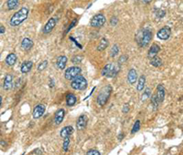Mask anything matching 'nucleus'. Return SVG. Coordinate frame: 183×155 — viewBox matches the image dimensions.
Returning a JSON list of instances; mask_svg holds the SVG:
<instances>
[{
	"mask_svg": "<svg viewBox=\"0 0 183 155\" xmlns=\"http://www.w3.org/2000/svg\"><path fill=\"white\" fill-rule=\"evenodd\" d=\"M28 15V8L26 7H21L17 13H15L12 16L9 21V24L11 25V26H18L27 19Z\"/></svg>",
	"mask_w": 183,
	"mask_h": 155,
	"instance_id": "obj_1",
	"label": "nucleus"
},
{
	"mask_svg": "<svg viewBox=\"0 0 183 155\" xmlns=\"http://www.w3.org/2000/svg\"><path fill=\"white\" fill-rule=\"evenodd\" d=\"M151 38H152L151 31L148 29H146L139 30L138 32H137V34L135 35L136 43L138 44V46L141 48L147 47L149 44Z\"/></svg>",
	"mask_w": 183,
	"mask_h": 155,
	"instance_id": "obj_2",
	"label": "nucleus"
},
{
	"mask_svg": "<svg viewBox=\"0 0 183 155\" xmlns=\"http://www.w3.org/2000/svg\"><path fill=\"white\" fill-rule=\"evenodd\" d=\"M112 92V87L110 85H106L104 86L99 92L98 96H97V103L99 106L103 107L105 105V103L107 102L108 98L111 95Z\"/></svg>",
	"mask_w": 183,
	"mask_h": 155,
	"instance_id": "obj_3",
	"label": "nucleus"
},
{
	"mask_svg": "<svg viewBox=\"0 0 183 155\" xmlns=\"http://www.w3.org/2000/svg\"><path fill=\"white\" fill-rule=\"evenodd\" d=\"M71 87L75 90H84L87 88V80L83 76H78L71 82Z\"/></svg>",
	"mask_w": 183,
	"mask_h": 155,
	"instance_id": "obj_4",
	"label": "nucleus"
},
{
	"mask_svg": "<svg viewBox=\"0 0 183 155\" xmlns=\"http://www.w3.org/2000/svg\"><path fill=\"white\" fill-rule=\"evenodd\" d=\"M117 72L118 68L115 67V65L113 63H108L103 67L102 70V75L106 78H114L117 74Z\"/></svg>",
	"mask_w": 183,
	"mask_h": 155,
	"instance_id": "obj_5",
	"label": "nucleus"
},
{
	"mask_svg": "<svg viewBox=\"0 0 183 155\" xmlns=\"http://www.w3.org/2000/svg\"><path fill=\"white\" fill-rule=\"evenodd\" d=\"M82 72V69L81 68L79 67H70L66 69L65 71V74H64V77L67 80H72L74 79L75 78H77L78 76H80Z\"/></svg>",
	"mask_w": 183,
	"mask_h": 155,
	"instance_id": "obj_6",
	"label": "nucleus"
},
{
	"mask_svg": "<svg viewBox=\"0 0 183 155\" xmlns=\"http://www.w3.org/2000/svg\"><path fill=\"white\" fill-rule=\"evenodd\" d=\"M105 23V17L103 14H97L91 20V26L94 27H101Z\"/></svg>",
	"mask_w": 183,
	"mask_h": 155,
	"instance_id": "obj_7",
	"label": "nucleus"
},
{
	"mask_svg": "<svg viewBox=\"0 0 183 155\" xmlns=\"http://www.w3.org/2000/svg\"><path fill=\"white\" fill-rule=\"evenodd\" d=\"M171 35V29H170V26H164L162 27V29L158 32L157 34V37L161 39V40H167V39H169Z\"/></svg>",
	"mask_w": 183,
	"mask_h": 155,
	"instance_id": "obj_8",
	"label": "nucleus"
},
{
	"mask_svg": "<svg viewBox=\"0 0 183 155\" xmlns=\"http://www.w3.org/2000/svg\"><path fill=\"white\" fill-rule=\"evenodd\" d=\"M46 110V107L45 105L43 104H38L34 109H33V112H32V117L34 119H39L40 118L43 114H44V112Z\"/></svg>",
	"mask_w": 183,
	"mask_h": 155,
	"instance_id": "obj_9",
	"label": "nucleus"
},
{
	"mask_svg": "<svg viewBox=\"0 0 183 155\" xmlns=\"http://www.w3.org/2000/svg\"><path fill=\"white\" fill-rule=\"evenodd\" d=\"M56 23H57V20L56 18H51V19H49V21L46 23L45 26H44V29H43V32L45 34H48L50 32L52 31V29H54V26H56Z\"/></svg>",
	"mask_w": 183,
	"mask_h": 155,
	"instance_id": "obj_10",
	"label": "nucleus"
},
{
	"mask_svg": "<svg viewBox=\"0 0 183 155\" xmlns=\"http://www.w3.org/2000/svg\"><path fill=\"white\" fill-rule=\"evenodd\" d=\"M64 115H65V110L63 109H58L55 113V116H54V123L56 125H60L64 119Z\"/></svg>",
	"mask_w": 183,
	"mask_h": 155,
	"instance_id": "obj_11",
	"label": "nucleus"
},
{
	"mask_svg": "<svg viewBox=\"0 0 183 155\" xmlns=\"http://www.w3.org/2000/svg\"><path fill=\"white\" fill-rule=\"evenodd\" d=\"M13 86V76L11 74H7L4 79V84H3V89L5 90H11Z\"/></svg>",
	"mask_w": 183,
	"mask_h": 155,
	"instance_id": "obj_12",
	"label": "nucleus"
},
{
	"mask_svg": "<svg viewBox=\"0 0 183 155\" xmlns=\"http://www.w3.org/2000/svg\"><path fill=\"white\" fill-rule=\"evenodd\" d=\"M87 117L85 115H81L78 120H77V122H76V128H77L79 131H82L83 130L86 125H87Z\"/></svg>",
	"mask_w": 183,
	"mask_h": 155,
	"instance_id": "obj_13",
	"label": "nucleus"
},
{
	"mask_svg": "<svg viewBox=\"0 0 183 155\" xmlns=\"http://www.w3.org/2000/svg\"><path fill=\"white\" fill-rule=\"evenodd\" d=\"M157 98L159 102H162L164 101L165 98V95H166V90H165V88L164 86L162 85V84H159V85H158L157 87Z\"/></svg>",
	"mask_w": 183,
	"mask_h": 155,
	"instance_id": "obj_14",
	"label": "nucleus"
},
{
	"mask_svg": "<svg viewBox=\"0 0 183 155\" xmlns=\"http://www.w3.org/2000/svg\"><path fill=\"white\" fill-rule=\"evenodd\" d=\"M74 131V129L72 128L71 126H65L64 128H62L60 130V135L62 138H66V137H70Z\"/></svg>",
	"mask_w": 183,
	"mask_h": 155,
	"instance_id": "obj_15",
	"label": "nucleus"
},
{
	"mask_svg": "<svg viewBox=\"0 0 183 155\" xmlns=\"http://www.w3.org/2000/svg\"><path fill=\"white\" fill-rule=\"evenodd\" d=\"M67 57L66 56H60V57L57 59V61H56V65L58 67L59 69L62 70L65 68L66 67V63H67Z\"/></svg>",
	"mask_w": 183,
	"mask_h": 155,
	"instance_id": "obj_16",
	"label": "nucleus"
},
{
	"mask_svg": "<svg viewBox=\"0 0 183 155\" xmlns=\"http://www.w3.org/2000/svg\"><path fill=\"white\" fill-rule=\"evenodd\" d=\"M127 80L128 82L133 85V84L135 83V81L137 80V72L135 68H131L128 72V75H127Z\"/></svg>",
	"mask_w": 183,
	"mask_h": 155,
	"instance_id": "obj_17",
	"label": "nucleus"
},
{
	"mask_svg": "<svg viewBox=\"0 0 183 155\" xmlns=\"http://www.w3.org/2000/svg\"><path fill=\"white\" fill-rule=\"evenodd\" d=\"M33 45H34L33 41L28 37H25L21 42V48L25 50L31 49L33 48Z\"/></svg>",
	"mask_w": 183,
	"mask_h": 155,
	"instance_id": "obj_18",
	"label": "nucleus"
},
{
	"mask_svg": "<svg viewBox=\"0 0 183 155\" xmlns=\"http://www.w3.org/2000/svg\"><path fill=\"white\" fill-rule=\"evenodd\" d=\"M159 51H160L159 46L157 45V44H153V45L150 47V48H149V50H148V57H149L150 59H153V58L157 57V55H158V53Z\"/></svg>",
	"mask_w": 183,
	"mask_h": 155,
	"instance_id": "obj_19",
	"label": "nucleus"
},
{
	"mask_svg": "<svg viewBox=\"0 0 183 155\" xmlns=\"http://www.w3.org/2000/svg\"><path fill=\"white\" fill-rule=\"evenodd\" d=\"M32 66H33V63H32V61H25V62H23L22 63V65H21V68H20V70H21V72L23 73V74H25V73H28L30 70H31V68H32Z\"/></svg>",
	"mask_w": 183,
	"mask_h": 155,
	"instance_id": "obj_20",
	"label": "nucleus"
},
{
	"mask_svg": "<svg viewBox=\"0 0 183 155\" xmlns=\"http://www.w3.org/2000/svg\"><path fill=\"white\" fill-rule=\"evenodd\" d=\"M76 101H77V98H76L74 94H72V93L67 94V96H66V103H67V105L69 107L73 106L76 103Z\"/></svg>",
	"mask_w": 183,
	"mask_h": 155,
	"instance_id": "obj_21",
	"label": "nucleus"
},
{
	"mask_svg": "<svg viewBox=\"0 0 183 155\" xmlns=\"http://www.w3.org/2000/svg\"><path fill=\"white\" fill-rule=\"evenodd\" d=\"M17 59H18V58H17L16 54L11 53V54H9L7 57L6 58V63H7L8 66H13V65H15V63H16Z\"/></svg>",
	"mask_w": 183,
	"mask_h": 155,
	"instance_id": "obj_22",
	"label": "nucleus"
},
{
	"mask_svg": "<svg viewBox=\"0 0 183 155\" xmlns=\"http://www.w3.org/2000/svg\"><path fill=\"white\" fill-rule=\"evenodd\" d=\"M108 45H109L108 40L106 39L105 37H103V38L101 39V41H100L99 45L97 46V50H98V51H103V50H104L106 48L108 47Z\"/></svg>",
	"mask_w": 183,
	"mask_h": 155,
	"instance_id": "obj_23",
	"label": "nucleus"
},
{
	"mask_svg": "<svg viewBox=\"0 0 183 155\" xmlns=\"http://www.w3.org/2000/svg\"><path fill=\"white\" fill-rule=\"evenodd\" d=\"M145 83H146V77L144 75H142L138 79V83H137V86H136L137 90L142 91L145 88Z\"/></svg>",
	"mask_w": 183,
	"mask_h": 155,
	"instance_id": "obj_24",
	"label": "nucleus"
},
{
	"mask_svg": "<svg viewBox=\"0 0 183 155\" xmlns=\"http://www.w3.org/2000/svg\"><path fill=\"white\" fill-rule=\"evenodd\" d=\"M19 4V0H7V7L9 10H12V9H15Z\"/></svg>",
	"mask_w": 183,
	"mask_h": 155,
	"instance_id": "obj_25",
	"label": "nucleus"
},
{
	"mask_svg": "<svg viewBox=\"0 0 183 155\" xmlns=\"http://www.w3.org/2000/svg\"><path fill=\"white\" fill-rule=\"evenodd\" d=\"M150 64L153 66V67H155V68H159V67L162 65V60H161L160 58L155 57V58H153V59H151Z\"/></svg>",
	"mask_w": 183,
	"mask_h": 155,
	"instance_id": "obj_26",
	"label": "nucleus"
},
{
	"mask_svg": "<svg viewBox=\"0 0 183 155\" xmlns=\"http://www.w3.org/2000/svg\"><path fill=\"white\" fill-rule=\"evenodd\" d=\"M150 95H151V90L149 88H147L145 90V91L143 92L142 96H141V101L144 102L146 101L147 100H148V98H150Z\"/></svg>",
	"mask_w": 183,
	"mask_h": 155,
	"instance_id": "obj_27",
	"label": "nucleus"
},
{
	"mask_svg": "<svg viewBox=\"0 0 183 155\" xmlns=\"http://www.w3.org/2000/svg\"><path fill=\"white\" fill-rule=\"evenodd\" d=\"M70 137H66L64 138V140H63V143H62V150L66 152L68 151L69 150V147H70Z\"/></svg>",
	"mask_w": 183,
	"mask_h": 155,
	"instance_id": "obj_28",
	"label": "nucleus"
},
{
	"mask_svg": "<svg viewBox=\"0 0 183 155\" xmlns=\"http://www.w3.org/2000/svg\"><path fill=\"white\" fill-rule=\"evenodd\" d=\"M140 125H141L140 120H136V121L135 122L134 126H133V129H132V131H131V133L134 134V133H135V132L138 131L139 129H140Z\"/></svg>",
	"mask_w": 183,
	"mask_h": 155,
	"instance_id": "obj_29",
	"label": "nucleus"
},
{
	"mask_svg": "<svg viewBox=\"0 0 183 155\" xmlns=\"http://www.w3.org/2000/svg\"><path fill=\"white\" fill-rule=\"evenodd\" d=\"M118 52H119L118 46H117V45H114L113 48H112L111 50H110V56H111L112 58H114V57H115V56L118 54Z\"/></svg>",
	"mask_w": 183,
	"mask_h": 155,
	"instance_id": "obj_30",
	"label": "nucleus"
},
{
	"mask_svg": "<svg viewBox=\"0 0 183 155\" xmlns=\"http://www.w3.org/2000/svg\"><path fill=\"white\" fill-rule=\"evenodd\" d=\"M48 60H44V61H42L39 65V67H38V71H42V70H44L46 68H47V66H48Z\"/></svg>",
	"mask_w": 183,
	"mask_h": 155,
	"instance_id": "obj_31",
	"label": "nucleus"
},
{
	"mask_svg": "<svg viewBox=\"0 0 183 155\" xmlns=\"http://www.w3.org/2000/svg\"><path fill=\"white\" fill-rule=\"evenodd\" d=\"M83 60V57L80 55H77V56H74L71 60V62L74 63V64H78V63H81V61Z\"/></svg>",
	"mask_w": 183,
	"mask_h": 155,
	"instance_id": "obj_32",
	"label": "nucleus"
},
{
	"mask_svg": "<svg viewBox=\"0 0 183 155\" xmlns=\"http://www.w3.org/2000/svg\"><path fill=\"white\" fill-rule=\"evenodd\" d=\"M151 102H152V104H153V106H154L155 108L158 107L159 101H158V98H157V95H154L153 97H152V98H151Z\"/></svg>",
	"mask_w": 183,
	"mask_h": 155,
	"instance_id": "obj_33",
	"label": "nucleus"
},
{
	"mask_svg": "<svg viewBox=\"0 0 183 155\" xmlns=\"http://www.w3.org/2000/svg\"><path fill=\"white\" fill-rule=\"evenodd\" d=\"M86 155H101V153L97 150H90L87 151Z\"/></svg>",
	"mask_w": 183,
	"mask_h": 155,
	"instance_id": "obj_34",
	"label": "nucleus"
},
{
	"mask_svg": "<svg viewBox=\"0 0 183 155\" xmlns=\"http://www.w3.org/2000/svg\"><path fill=\"white\" fill-rule=\"evenodd\" d=\"M165 15H166V12L163 11V10H158V13H157V17H158V18H162Z\"/></svg>",
	"mask_w": 183,
	"mask_h": 155,
	"instance_id": "obj_35",
	"label": "nucleus"
},
{
	"mask_svg": "<svg viewBox=\"0 0 183 155\" xmlns=\"http://www.w3.org/2000/svg\"><path fill=\"white\" fill-rule=\"evenodd\" d=\"M126 60H127V58H126V56H121L120 57V59H119V64H123L124 62H126Z\"/></svg>",
	"mask_w": 183,
	"mask_h": 155,
	"instance_id": "obj_36",
	"label": "nucleus"
},
{
	"mask_svg": "<svg viewBox=\"0 0 183 155\" xmlns=\"http://www.w3.org/2000/svg\"><path fill=\"white\" fill-rule=\"evenodd\" d=\"M76 23H77V19H74V20H73V21L71 22V25L69 26V27H68V29H67V30H66V33H67V32H69V31H70V30H71V29H72V26H74V25H75Z\"/></svg>",
	"mask_w": 183,
	"mask_h": 155,
	"instance_id": "obj_37",
	"label": "nucleus"
},
{
	"mask_svg": "<svg viewBox=\"0 0 183 155\" xmlns=\"http://www.w3.org/2000/svg\"><path fill=\"white\" fill-rule=\"evenodd\" d=\"M117 21H118V20H117V18H116L115 17H114V18H111L110 23H111V25H112V26H115V25L117 24Z\"/></svg>",
	"mask_w": 183,
	"mask_h": 155,
	"instance_id": "obj_38",
	"label": "nucleus"
},
{
	"mask_svg": "<svg viewBox=\"0 0 183 155\" xmlns=\"http://www.w3.org/2000/svg\"><path fill=\"white\" fill-rule=\"evenodd\" d=\"M128 111H129V105L126 104V105L123 107V112H124V113H127Z\"/></svg>",
	"mask_w": 183,
	"mask_h": 155,
	"instance_id": "obj_39",
	"label": "nucleus"
},
{
	"mask_svg": "<svg viewBox=\"0 0 183 155\" xmlns=\"http://www.w3.org/2000/svg\"><path fill=\"white\" fill-rule=\"evenodd\" d=\"M5 33V27L3 26H0V34H4Z\"/></svg>",
	"mask_w": 183,
	"mask_h": 155,
	"instance_id": "obj_40",
	"label": "nucleus"
},
{
	"mask_svg": "<svg viewBox=\"0 0 183 155\" xmlns=\"http://www.w3.org/2000/svg\"><path fill=\"white\" fill-rule=\"evenodd\" d=\"M141 1L143 2V3H145V4H149L152 0H141Z\"/></svg>",
	"mask_w": 183,
	"mask_h": 155,
	"instance_id": "obj_41",
	"label": "nucleus"
},
{
	"mask_svg": "<svg viewBox=\"0 0 183 155\" xmlns=\"http://www.w3.org/2000/svg\"><path fill=\"white\" fill-rule=\"evenodd\" d=\"M53 86H54V84H53V80L51 79H50V87H51V88H52Z\"/></svg>",
	"mask_w": 183,
	"mask_h": 155,
	"instance_id": "obj_42",
	"label": "nucleus"
},
{
	"mask_svg": "<svg viewBox=\"0 0 183 155\" xmlns=\"http://www.w3.org/2000/svg\"><path fill=\"white\" fill-rule=\"evenodd\" d=\"M123 138H124V133H121V134H119V137H118L119 140H123Z\"/></svg>",
	"mask_w": 183,
	"mask_h": 155,
	"instance_id": "obj_43",
	"label": "nucleus"
},
{
	"mask_svg": "<svg viewBox=\"0 0 183 155\" xmlns=\"http://www.w3.org/2000/svg\"><path fill=\"white\" fill-rule=\"evenodd\" d=\"M2 100H3L2 97H0V104H1V106H2Z\"/></svg>",
	"mask_w": 183,
	"mask_h": 155,
	"instance_id": "obj_44",
	"label": "nucleus"
}]
</instances>
